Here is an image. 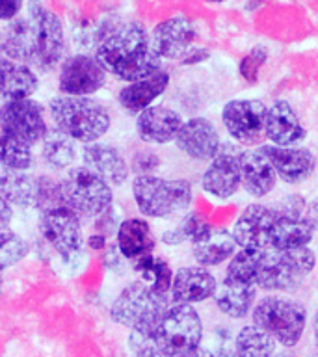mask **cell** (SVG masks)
Wrapping results in <instances>:
<instances>
[{"instance_id":"obj_30","label":"cell","mask_w":318,"mask_h":357,"mask_svg":"<svg viewBox=\"0 0 318 357\" xmlns=\"http://www.w3.org/2000/svg\"><path fill=\"white\" fill-rule=\"evenodd\" d=\"M0 49L8 60L30 63L33 56V26L30 17L17 15L0 33Z\"/></svg>"},{"instance_id":"obj_12","label":"cell","mask_w":318,"mask_h":357,"mask_svg":"<svg viewBox=\"0 0 318 357\" xmlns=\"http://www.w3.org/2000/svg\"><path fill=\"white\" fill-rule=\"evenodd\" d=\"M266 105L259 99H233L223 106L222 123L238 145H255L264 136Z\"/></svg>"},{"instance_id":"obj_46","label":"cell","mask_w":318,"mask_h":357,"mask_svg":"<svg viewBox=\"0 0 318 357\" xmlns=\"http://www.w3.org/2000/svg\"><path fill=\"white\" fill-rule=\"evenodd\" d=\"M134 357H164L155 346H145L142 350L134 351Z\"/></svg>"},{"instance_id":"obj_6","label":"cell","mask_w":318,"mask_h":357,"mask_svg":"<svg viewBox=\"0 0 318 357\" xmlns=\"http://www.w3.org/2000/svg\"><path fill=\"white\" fill-rule=\"evenodd\" d=\"M317 266L315 251L305 248L294 250H273L268 248L262 253V264L257 289L275 290V292H292L300 289Z\"/></svg>"},{"instance_id":"obj_21","label":"cell","mask_w":318,"mask_h":357,"mask_svg":"<svg viewBox=\"0 0 318 357\" xmlns=\"http://www.w3.org/2000/svg\"><path fill=\"white\" fill-rule=\"evenodd\" d=\"M238 164L242 188L251 197H257V199L266 197L278 186V173H275L272 162L262 149V145L255 147V149H242L238 156Z\"/></svg>"},{"instance_id":"obj_45","label":"cell","mask_w":318,"mask_h":357,"mask_svg":"<svg viewBox=\"0 0 318 357\" xmlns=\"http://www.w3.org/2000/svg\"><path fill=\"white\" fill-rule=\"evenodd\" d=\"M108 236H105V234H100V233H95V234H89L88 236V248L89 250H93V251H100V250H105L106 244H108Z\"/></svg>"},{"instance_id":"obj_19","label":"cell","mask_w":318,"mask_h":357,"mask_svg":"<svg viewBox=\"0 0 318 357\" xmlns=\"http://www.w3.org/2000/svg\"><path fill=\"white\" fill-rule=\"evenodd\" d=\"M183 116L169 106L153 105L136 117V132L144 144L166 145L175 142L183 127Z\"/></svg>"},{"instance_id":"obj_51","label":"cell","mask_w":318,"mask_h":357,"mask_svg":"<svg viewBox=\"0 0 318 357\" xmlns=\"http://www.w3.org/2000/svg\"><path fill=\"white\" fill-rule=\"evenodd\" d=\"M0 292H2V278H0Z\"/></svg>"},{"instance_id":"obj_52","label":"cell","mask_w":318,"mask_h":357,"mask_svg":"<svg viewBox=\"0 0 318 357\" xmlns=\"http://www.w3.org/2000/svg\"><path fill=\"white\" fill-rule=\"evenodd\" d=\"M315 357H318V356H315Z\"/></svg>"},{"instance_id":"obj_32","label":"cell","mask_w":318,"mask_h":357,"mask_svg":"<svg viewBox=\"0 0 318 357\" xmlns=\"http://www.w3.org/2000/svg\"><path fill=\"white\" fill-rule=\"evenodd\" d=\"M77 142L58 128H49L41 139V158L50 169H71L77 162Z\"/></svg>"},{"instance_id":"obj_40","label":"cell","mask_w":318,"mask_h":357,"mask_svg":"<svg viewBox=\"0 0 318 357\" xmlns=\"http://www.w3.org/2000/svg\"><path fill=\"white\" fill-rule=\"evenodd\" d=\"M63 205L61 199L60 181L52 177H38V197H36V208L39 212L52 208V206Z\"/></svg>"},{"instance_id":"obj_42","label":"cell","mask_w":318,"mask_h":357,"mask_svg":"<svg viewBox=\"0 0 318 357\" xmlns=\"http://www.w3.org/2000/svg\"><path fill=\"white\" fill-rule=\"evenodd\" d=\"M22 10V0H0V21L15 19Z\"/></svg>"},{"instance_id":"obj_18","label":"cell","mask_w":318,"mask_h":357,"mask_svg":"<svg viewBox=\"0 0 318 357\" xmlns=\"http://www.w3.org/2000/svg\"><path fill=\"white\" fill-rule=\"evenodd\" d=\"M216 287V275L209 268H203L199 264L183 266L173 273L169 300L173 303H184V305L203 303L214 296Z\"/></svg>"},{"instance_id":"obj_41","label":"cell","mask_w":318,"mask_h":357,"mask_svg":"<svg viewBox=\"0 0 318 357\" xmlns=\"http://www.w3.org/2000/svg\"><path fill=\"white\" fill-rule=\"evenodd\" d=\"M158 167H160V158L153 151L142 149L134 153L130 169L136 173V177H139V175H155Z\"/></svg>"},{"instance_id":"obj_9","label":"cell","mask_w":318,"mask_h":357,"mask_svg":"<svg viewBox=\"0 0 318 357\" xmlns=\"http://www.w3.org/2000/svg\"><path fill=\"white\" fill-rule=\"evenodd\" d=\"M28 17L33 26L32 63L39 71H52L66 52V36L60 17L47 10L39 0L28 6Z\"/></svg>"},{"instance_id":"obj_31","label":"cell","mask_w":318,"mask_h":357,"mask_svg":"<svg viewBox=\"0 0 318 357\" xmlns=\"http://www.w3.org/2000/svg\"><path fill=\"white\" fill-rule=\"evenodd\" d=\"M0 195L11 206L19 208H36L38 197V177L28 172L0 169Z\"/></svg>"},{"instance_id":"obj_16","label":"cell","mask_w":318,"mask_h":357,"mask_svg":"<svg viewBox=\"0 0 318 357\" xmlns=\"http://www.w3.org/2000/svg\"><path fill=\"white\" fill-rule=\"evenodd\" d=\"M197 28L194 21L184 15H175L172 19L156 24L151 33V45L156 54L166 60H183L195 47Z\"/></svg>"},{"instance_id":"obj_4","label":"cell","mask_w":318,"mask_h":357,"mask_svg":"<svg viewBox=\"0 0 318 357\" xmlns=\"http://www.w3.org/2000/svg\"><path fill=\"white\" fill-rule=\"evenodd\" d=\"M169 305V296L158 294L144 281H136L127 284L112 301L110 318L123 328L153 339L156 324Z\"/></svg>"},{"instance_id":"obj_38","label":"cell","mask_w":318,"mask_h":357,"mask_svg":"<svg viewBox=\"0 0 318 357\" xmlns=\"http://www.w3.org/2000/svg\"><path fill=\"white\" fill-rule=\"evenodd\" d=\"M30 253V244L19 233L0 229V272L15 266Z\"/></svg>"},{"instance_id":"obj_2","label":"cell","mask_w":318,"mask_h":357,"mask_svg":"<svg viewBox=\"0 0 318 357\" xmlns=\"http://www.w3.org/2000/svg\"><path fill=\"white\" fill-rule=\"evenodd\" d=\"M49 112L58 130L84 145L99 142L112 127L108 108L93 97L56 95L50 99Z\"/></svg>"},{"instance_id":"obj_34","label":"cell","mask_w":318,"mask_h":357,"mask_svg":"<svg viewBox=\"0 0 318 357\" xmlns=\"http://www.w3.org/2000/svg\"><path fill=\"white\" fill-rule=\"evenodd\" d=\"M234 354L236 357H273L275 340L255 324L244 326L234 339Z\"/></svg>"},{"instance_id":"obj_49","label":"cell","mask_w":318,"mask_h":357,"mask_svg":"<svg viewBox=\"0 0 318 357\" xmlns=\"http://www.w3.org/2000/svg\"><path fill=\"white\" fill-rule=\"evenodd\" d=\"M312 333H315V342H317V348H318V311L315 314V320H312Z\"/></svg>"},{"instance_id":"obj_36","label":"cell","mask_w":318,"mask_h":357,"mask_svg":"<svg viewBox=\"0 0 318 357\" xmlns=\"http://www.w3.org/2000/svg\"><path fill=\"white\" fill-rule=\"evenodd\" d=\"M262 253L264 250H238L225 268V278L236 279L242 283H251L257 287V278L261 272Z\"/></svg>"},{"instance_id":"obj_20","label":"cell","mask_w":318,"mask_h":357,"mask_svg":"<svg viewBox=\"0 0 318 357\" xmlns=\"http://www.w3.org/2000/svg\"><path fill=\"white\" fill-rule=\"evenodd\" d=\"M262 149L272 162L279 181L287 184L303 183L311 177L317 167V158L307 147H300V145L281 147V145L268 144L262 145Z\"/></svg>"},{"instance_id":"obj_33","label":"cell","mask_w":318,"mask_h":357,"mask_svg":"<svg viewBox=\"0 0 318 357\" xmlns=\"http://www.w3.org/2000/svg\"><path fill=\"white\" fill-rule=\"evenodd\" d=\"M132 270L139 275V281H144L149 289L158 294H167L172 290L173 270L169 262L155 253H147L132 261Z\"/></svg>"},{"instance_id":"obj_44","label":"cell","mask_w":318,"mask_h":357,"mask_svg":"<svg viewBox=\"0 0 318 357\" xmlns=\"http://www.w3.org/2000/svg\"><path fill=\"white\" fill-rule=\"evenodd\" d=\"M13 220V208L8 201L0 195V229H8V225Z\"/></svg>"},{"instance_id":"obj_15","label":"cell","mask_w":318,"mask_h":357,"mask_svg":"<svg viewBox=\"0 0 318 357\" xmlns=\"http://www.w3.org/2000/svg\"><path fill=\"white\" fill-rule=\"evenodd\" d=\"M275 211L261 203H251L240 212L233 225L234 242L238 250H268L272 238Z\"/></svg>"},{"instance_id":"obj_11","label":"cell","mask_w":318,"mask_h":357,"mask_svg":"<svg viewBox=\"0 0 318 357\" xmlns=\"http://www.w3.org/2000/svg\"><path fill=\"white\" fill-rule=\"evenodd\" d=\"M0 130L28 147L41 144L49 132L43 105L33 99L4 102L0 106Z\"/></svg>"},{"instance_id":"obj_25","label":"cell","mask_w":318,"mask_h":357,"mask_svg":"<svg viewBox=\"0 0 318 357\" xmlns=\"http://www.w3.org/2000/svg\"><path fill=\"white\" fill-rule=\"evenodd\" d=\"M257 290L259 289L255 284L223 278L222 283H218L212 300L220 309V312H223L225 317L240 320V318H245L253 311V307L257 303Z\"/></svg>"},{"instance_id":"obj_24","label":"cell","mask_w":318,"mask_h":357,"mask_svg":"<svg viewBox=\"0 0 318 357\" xmlns=\"http://www.w3.org/2000/svg\"><path fill=\"white\" fill-rule=\"evenodd\" d=\"M167 86H169V75L160 69V71L153 73L151 77L125 84L117 93V100L123 110H127L128 114H139L145 108L153 106V102L160 95L166 93Z\"/></svg>"},{"instance_id":"obj_3","label":"cell","mask_w":318,"mask_h":357,"mask_svg":"<svg viewBox=\"0 0 318 357\" xmlns=\"http://www.w3.org/2000/svg\"><path fill=\"white\" fill-rule=\"evenodd\" d=\"M132 197L145 218L160 220L186 214L194 201V190L186 178L139 175L132 178Z\"/></svg>"},{"instance_id":"obj_47","label":"cell","mask_w":318,"mask_h":357,"mask_svg":"<svg viewBox=\"0 0 318 357\" xmlns=\"http://www.w3.org/2000/svg\"><path fill=\"white\" fill-rule=\"evenodd\" d=\"M307 216H309V220L318 227V197L312 201L311 205L307 206Z\"/></svg>"},{"instance_id":"obj_1","label":"cell","mask_w":318,"mask_h":357,"mask_svg":"<svg viewBox=\"0 0 318 357\" xmlns=\"http://www.w3.org/2000/svg\"><path fill=\"white\" fill-rule=\"evenodd\" d=\"M95 60L108 75L127 84L162 69V58L153 49L145 28L132 21L106 24L97 41Z\"/></svg>"},{"instance_id":"obj_35","label":"cell","mask_w":318,"mask_h":357,"mask_svg":"<svg viewBox=\"0 0 318 357\" xmlns=\"http://www.w3.org/2000/svg\"><path fill=\"white\" fill-rule=\"evenodd\" d=\"M211 227V223L206 222L199 212L188 211L175 227L164 231L160 238L164 244L173 248V245H181L184 242H195V240H199Z\"/></svg>"},{"instance_id":"obj_10","label":"cell","mask_w":318,"mask_h":357,"mask_svg":"<svg viewBox=\"0 0 318 357\" xmlns=\"http://www.w3.org/2000/svg\"><path fill=\"white\" fill-rule=\"evenodd\" d=\"M38 227L41 236L63 259V262L77 264L78 259L82 257L84 233L80 218L71 208L60 205L41 211Z\"/></svg>"},{"instance_id":"obj_13","label":"cell","mask_w":318,"mask_h":357,"mask_svg":"<svg viewBox=\"0 0 318 357\" xmlns=\"http://www.w3.org/2000/svg\"><path fill=\"white\" fill-rule=\"evenodd\" d=\"M108 73L89 54H75L60 67L58 91L71 97H93L105 88Z\"/></svg>"},{"instance_id":"obj_26","label":"cell","mask_w":318,"mask_h":357,"mask_svg":"<svg viewBox=\"0 0 318 357\" xmlns=\"http://www.w3.org/2000/svg\"><path fill=\"white\" fill-rule=\"evenodd\" d=\"M238 251L233 233L223 227H211L199 240L192 242L194 261L203 268L220 266Z\"/></svg>"},{"instance_id":"obj_22","label":"cell","mask_w":318,"mask_h":357,"mask_svg":"<svg viewBox=\"0 0 318 357\" xmlns=\"http://www.w3.org/2000/svg\"><path fill=\"white\" fill-rule=\"evenodd\" d=\"M264 136L272 145L290 147L305 139L307 130L301 125L300 116L296 114L289 100L278 99L266 106L264 117Z\"/></svg>"},{"instance_id":"obj_8","label":"cell","mask_w":318,"mask_h":357,"mask_svg":"<svg viewBox=\"0 0 318 357\" xmlns=\"http://www.w3.org/2000/svg\"><path fill=\"white\" fill-rule=\"evenodd\" d=\"M253 324L264 329L275 342L292 348L305 331L307 309L300 301L283 296H264L251 311Z\"/></svg>"},{"instance_id":"obj_28","label":"cell","mask_w":318,"mask_h":357,"mask_svg":"<svg viewBox=\"0 0 318 357\" xmlns=\"http://www.w3.org/2000/svg\"><path fill=\"white\" fill-rule=\"evenodd\" d=\"M116 245L123 259L134 261L138 257L153 253L156 238L147 220H144V218H127L117 227Z\"/></svg>"},{"instance_id":"obj_37","label":"cell","mask_w":318,"mask_h":357,"mask_svg":"<svg viewBox=\"0 0 318 357\" xmlns=\"http://www.w3.org/2000/svg\"><path fill=\"white\" fill-rule=\"evenodd\" d=\"M33 164H36V156L32 153V147L0 132V166L4 169L28 172L32 169Z\"/></svg>"},{"instance_id":"obj_29","label":"cell","mask_w":318,"mask_h":357,"mask_svg":"<svg viewBox=\"0 0 318 357\" xmlns=\"http://www.w3.org/2000/svg\"><path fill=\"white\" fill-rule=\"evenodd\" d=\"M317 233V225L309 220V216H285L275 214V222L272 227L270 248L273 250H294L305 248L312 242Z\"/></svg>"},{"instance_id":"obj_48","label":"cell","mask_w":318,"mask_h":357,"mask_svg":"<svg viewBox=\"0 0 318 357\" xmlns=\"http://www.w3.org/2000/svg\"><path fill=\"white\" fill-rule=\"evenodd\" d=\"M209 357H236V354L231 348H220L216 351H209Z\"/></svg>"},{"instance_id":"obj_14","label":"cell","mask_w":318,"mask_h":357,"mask_svg":"<svg viewBox=\"0 0 318 357\" xmlns=\"http://www.w3.org/2000/svg\"><path fill=\"white\" fill-rule=\"evenodd\" d=\"M240 153L242 151H238V147L222 144L220 153L212 158L201 175V188L205 194L216 199H229L238 194V190L242 188L238 164Z\"/></svg>"},{"instance_id":"obj_5","label":"cell","mask_w":318,"mask_h":357,"mask_svg":"<svg viewBox=\"0 0 318 357\" xmlns=\"http://www.w3.org/2000/svg\"><path fill=\"white\" fill-rule=\"evenodd\" d=\"M203 320L194 305L172 303L156 324L153 344L164 357H190L201 348Z\"/></svg>"},{"instance_id":"obj_27","label":"cell","mask_w":318,"mask_h":357,"mask_svg":"<svg viewBox=\"0 0 318 357\" xmlns=\"http://www.w3.org/2000/svg\"><path fill=\"white\" fill-rule=\"evenodd\" d=\"M38 89V75L26 63H19L8 58L0 60V99L4 102L32 99Z\"/></svg>"},{"instance_id":"obj_50","label":"cell","mask_w":318,"mask_h":357,"mask_svg":"<svg viewBox=\"0 0 318 357\" xmlns=\"http://www.w3.org/2000/svg\"><path fill=\"white\" fill-rule=\"evenodd\" d=\"M206 2H216V4H222V2H227V0H206Z\"/></svg>"},{"instance_id":"obj_17","label":"cell","mask_w":318,"mask_h":357,"mask_svg":"<svg viewBox=\"0 0 318 357\" xmlns=\"http://www.w3.org/2000/svg\"><path fill=\"white\" fill-rule=\"evenodd\" d=\"M177 149L192 160H212L222 149V138L216 125L206 117H190L183 123L175 138Z\"/></svg>"},{"instance_id":"obj_43","label":"cell","mask_w":318,"mask_h":357,"mask_svg":"<svg viewBox=\"0 0 318 357\" xmlns=\"http://www.w3.org/2000/svg\"><path fill=\"white\" fill-rule=\"evenodd\" d=\"M209 56H211V52H209L205 47H194V49L190 50L188 54L181 60V63H183V66H194V63H201V61L209 60Z\"/></svg>"},{"instance_id":"obj_39","label":"cell","mask_w":318,"mask_h":357,"mask_svg":"<svg viewBox=\"0 0 318 357\" xmlns=\"http://www.w3.org/2000/svg\"><path fill=\"white\" fill-rule=\"evenodd\" d=\"M268 60V49L262 47V45H257L248 52V54L240 60L238 63V73L240 77L244 78L248 84H257L259 80V75H261L262 66L266 63Z\"/></svg>"},{"instance_id":"obj_7","label":"cell","mask_w":318,"mask_h":357,"mask_svg":"<svg viewBox=\"0 0 318 357\" xmlns=\"http://www.w3.org/2000/svg\"><path fill=\"white\" fill-rule=\"evenodd\" d=\"M61 199L80 220H97L112 208V186L106 181L88 169L86 166H73L60 181Z\"/></svg>"},{"instance_id":"obj_23","label":"cell","mask_w":318,"mask_h":357,"mask_svg":"<svg viewBox=\"0 0 318 357\" xmlns=\"http://www.w3.org/2000/svg\"><path fill=\"white\" fill-rule=\"evenodd\" d=\"M82 160L84 166L97 173L110 186H123L130 175V167L123 153L110 144L95 142L84 145Z\"/></svg>"}]
</instances>
